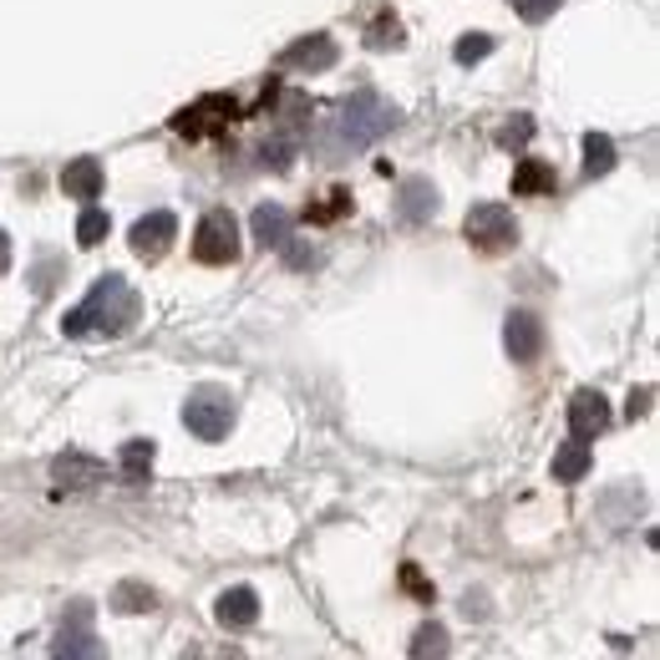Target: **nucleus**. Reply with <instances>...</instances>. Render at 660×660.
Here are the masks:
<instances>
[{"instance_id": "f257e3e1", "label": "nucleus", "mask_w": 660, "mask_h": 660, "mask_svg": "<svg viewBox=\"0 0 660 660\" xmlns=\"http://www.w3.org/2000/svg\"><path fill=\"white\" fill-rule=\"evenodd\" d=\"M137 295H132V285L122 275H103L97 285L87 290V300L61 321V331L67 336H122V331H132V321H137Z\"/></svg>"}, {"instance_id": "f03ea898", "label": "nucleus", "mask_w": 660, "mask_h": 660, "mask_svg": "<svg viewBox=\"0 0 660 660\" xmlns=\"http://www.w3.org/2000/svg\"><path fill=\"white\" fill-rule=\"evenodd\" d=\"M396 122H401V112H396L392 103H382V97H371V92H361V97H346L336 112V137L346 147H371L382 132H392Z\"/></svg>"}, {"instance_id": "7ed1b4c3", "label": "nucleus", "mask_w": 660, "mask_h": 660, "mask_svg": "<svg viewBox=\"0 0 660 660\" xmlns=\"http://www.w3.org/2000/svg\"><path fill=\"white\" fill-rule=\"evenodd\" d=\"M235 417H239V407L224 386H199V392L183 401V427H189L199 442H224L229 427H235Z\"/></svg>"}, {"instance_id": "20e7f679", "label": "nucleus", "mask_w": 660, "mask_h": 660, "mask_svg": "<svg viewBox=\"0 0 660 660\" xmlns=\"http://www.w3.org/2000/svg\"><path fill=\"white\" fill-rule=\"evenodd\" d=\"M239 219L229 208H208L193 229V260L199 264H235L239 260Z\"/></svg>"}, {"instance_id": "39448f33", "label": "nucleus", "mask_w": 660, "mask_h": 660, "mask_svg": "<svg viewBox=\"0 0 660 660\" xmlns=\"http://www.w3.org/2000/svg\"><path fill=\"white\" fill-rule=\"evenodd\" d=\"M463 235H468L472 250L503 254V250H514V244H518V224H514V214H508L503 204H478V208H468Z\"/></svg>"}, {"instance_id": "423d86ee", "label": "nucleus", "mask_w": 660, "mask_h": 660, "mask_svg": "<svg viewBox=\"0 0 660 660\" xmlns=\"http://www.w3.org/2000/svg\"><path fill=\"white\" fill-rule=\"evenodd\" d=\"M51 660H107V646L92 635V604L76 600L67 615H61V635L51 646Z\"/></svg>"}, {"instance_id": "0eeeda50", "label": "nucleus", "mask_w": 660, "mask_h": 660, "mask_svg": "<svg viewBox=\"0 0 660 660\" xmlns=\"http://www.w3.org/2000/svg\"><path fill=\"white\" fill-rule=\"evenodd\" d=\"M239 118L235 97H204V103L183 107V112H173V122L168 128L183 132V137H214L219 128H229V122Z\"/></svg>"}, {"instance_id": "6e6552de", "label": "nucleus", "mask_w": 660, "mask_h": 660, "mask_svg": "<svg viewBox=\"0 0 660 660\" xmlns=\"http://www.w3.org/2000/svg\"><path fill=\"white\" fill-rule=\"evenodd\" d=\"M173 239H178V219L168 208H153V214H143V219L132 224L128 244L137 260H163V254L173 250Z\"/></svg>"}, {"instance_id": "1a4fd4ad", "label": "nucleus", "mask_w": 660, "mask_h": 660, "mask_svg": "<svg viewBox=\"0 0 660 660\" xmlns=\"http://www.w3.org/2000/svg\"><path fill=\"white\" fill-rule=\"evenodd\" d=\"M503 346H508V356H514L518 367L539 361L543 356V321L533 310H514V315L503 321Z\"/></svg>"}, {"instance_id": "9d476101", "label": "nucleus", "mask_w": 660, "mask_h": 660, "mask_svg": "<svg viewBox=\"0 0 660 660\" xmlns=\"http://www.w3.org/2000/svg\"><path fill=\"white\" fill-rule=\"evenodd\" d=\"M610 427V401H604L595 386H585V392L569 396V437L579 442H595Z\"/></svg>"}, {"instance_id": "9b49d317", "label": "nucleus", "mask_w": 660, "mask_h": 660, "mask_svg": "<svg viewBox=\"0 0 660 660\" xmlns=\"http://www.w3.org/2000/svg\"><path fill=\"white\" fill-rule=\"evenodd\" d=\"M214 620H219L224 631H250L254 620H260V595L250 585L224 589L219 600H214Z\"/></svg>"}, {"instance_id": "f8f14e48", "label": "nucleus", "mask_w": 660, "mask_h": 660, "mask_svg": "<svg viewBox=\"0 0 660 660\" xmlns=\"http://www.w3.org/2000/svg\"><path fill=\"white\" fill-rule=\"evenodd\" d=\"M51 478H57V488L87 493V488H97L107 478V468L97 463V457H87V453H61L57 463H51Z\"/></svg>"}, {"instance_id": "ddd939ff", "label": "nucleus", "mask_w": 660, "mask_h": 660, "mask_svg": "<svg viewBox=\"0 0 660 660\" xmlns=\"http://www.w3.org/2000/svg\"><path fill=\"white\" fill-rule=\"evenodd\" d=\"M336 41L325 36V31H315V36H305V41H295L290 51H285V67H295V72H325V67H336Z\"/></svg>"}, {"instance_id": "4468645a", "label": "nucleus", "mask_w": 660, "mask_h": 660, "mask_svg": "<svg viewBox=\"0 0 660 660\" xmlns=\"http://www.w3.org/2000/svg\"><path fill=\"white\" fill-rule=\"evenodd\" d=\"M61 193L92 204V199L103 193V163H97V158H72L67 168H61Z\"/></svg>"}, {"instance_id": "2eb2a0df", "label": "nucleus", "mask_w": 660, "mask_h": 660, "mask_svg": "<svg viewBox=\"0 0 660 660\" xmlns=\"http://www.w3.org/2000/svg\"><path fill=\"white\" fill-rule=\"evenodd\" d=\"M250 229H254V244L279 250V244L290 239V214H285L279 204H260V208H254V219H250Z\"/></svg>"}, {"instance_id": "dca6fc26", "label": "nucleus", "mask_w": 660, "mask_h": 660, "mask_svg": "<svg viewBox=\"0 0 660 660\" xmlns=\"http://www.w3.org/2000/svg\"><path fill=\"white\" fill-rule=\"evenodd\" d=\"M396 214L407 224H422L437 214V189L427 183V178H411V183H401V204H396Z\"/></svg>"}, {"instance_id": "f3484780", "label": "nucleus", "mask_w": 660, "mask_h": 660, "mask_svg": "<svg viewBox=\"0 0 660 660\" xmlns=\"http://www.w3.org/2000/svg\"><path fill=\"white\" fill-rule=\"evenodd\" d=\"M153 457H158V442L153 437H132L122 442V453H118V468L128 483H143L147 472H153Z\"/></svg>"}, {"instance_id": "a211bd4d", "label": "nucleus", "mask_w": 660, "mask_h": 660, "mask_svg": "<svg viewBox=\"0 0 660 660\" xmlns=\"http://www.w3.org/2000/svg\"><path fill=\"white\" fill-rule=\"evenodd\" d=\"M447 656H453V635H447V625H437V620L417 625V635H411V660H447Z\"/></svg>"}, {"instance_id": "6ab92c4d", "label": "nucleus", "mask_w": 660, "mask_h": 660, "mask_svg": "<svg viewBox=\"0 0 660 660\" xmlns=\"http://www.w3.org/2000/svg\"><path fill=\"white\" fill-rule=\"evenodd\" d=\"M554 163H543V158H524L518 163V173H514V193H524V199H533V193H554Z\"/></svg>"}, {"instance_id": "aec40b11", "label": "nucleus", "mask_w": 660, "mask_h": 660, "mask_svg": "<svg viewBox=\"0 0 660 660\" xmlns=\"http://www.w3.org/2000/svg\"><path fill=\"white\" fill-rule=\"evenodd\" d=\"M589 472V442H579V437H569L564 447L554 453V478L559 483H579Z\"/></svg>"}, {"instance_id": "412c9836", "label": "nucleus", "mask_w": 660, "mask_h": 660, "mask_svg": "<svg viewBox=\"0 0 660 660\" xmlns=\"http://www.w3.org/2000/svg\"><path fill=\"white\" fill-rule=\"evenodd\" d=\"M153 604H158V595L147 585H137V579H122V585L112 589V610H118V615H143Z\"/></svg>"}, {"instance_id": "4be33fe9", "label": "nucleus", "mask_w": 660, "mask_h": 660, "mask_svg": "<svg viewBox=\"0 0 660 660\" xmlns=\"http://www.w3.org/2000/svg\"><path fill=\"white\" fill-rule=\"evenodd\" d=\"M107 229H112L107 208L87 204V208H82V219H76V244H82V250H97V244L107 239Z\"/></svg>"}, {"instance_id": "5701e85b", "label": "nucleus", "mask_w": 660, "mask_h": 660, "mask_svg": "<svg viewBox=\"0 0 660 660\" xmlns=\"http://www.w3.org/2000/svg\"><path fill=\"white\" fill-rule=\"evenodd\" d=\"M610 168H615V143H610L604 132H589V137H585V173L604 178Z\"/></svg>"}, {"instance_id": "b1692460", "label": "nucleus", "mask_w": 660, "mask_h": 660, "mask_svg": "<svg viewBox=\"0 0 660 660\" xmlns=\"http://www.w3.org/2000/svg\"><path fill=\"white\" fill-rule=\"evenodd\" d=\"M290 158H295V137L290 132H275V137H264V147H260V163L264 168H290Z\"/></svg>"}, {"instance_id": "393cba45", "label": "nucleus", "mask_w": 660, "mask_h": 660, "mask_svg": "<svg viewBox=\"0 0 660 660\" xmlns=\"http://www.w3.org/2000/svg\"><path fill=\"white\" fill-rule=\"evenodd\" d=\"M488 51H493V36H483V31H472V36H463V41L453 46V57L463 61V67H472V61H483Z\"/></svg>"}, {"instance_id": "a878e982", "label": "nucleus", "mask_w": 660, "mask_h": 660, "mask_svg": "<svg viewBox=\"0 0 660 660\" xmlns=\"http://www.w3.org/2000/svg\"><path fill=\"white\" fill-rule=\"evenodd\" d=\"M401 41V26H396V15H376V26L367 31V46H396Z\"/></svg>"}, {"instance_id": "bb28decb", "label": "nucleus", "mask_w": 660, "mask_h": 660, "mask_svg": "<svg viewBox=\"0 0 660 660\" xmlns=\"http://www.w3.org/2000/svg\"><path fill=\"white\" fill-rule=\"evenodd\" d=\"M508 5H514L524 21H549V15H554L564 0H508Z\"/></svg>"}, {"instance_id": "cd10ccee", "label": "nucleus", "mask_w": 660, "mask_h": 660, "mask_svg": "<svg viewBox=\"0 0 660 660\" xmlns=\"http://www.w3.org/2000/svg\"><path fill=\"white\" fill-rule=\"evenodd\" d=\"M528 132H533V122H528V118H514L508 128L499 132V143H503V147H524V143H528Z\"/></svg>"}, {"instance_id": "c85d7f7f", "label": "nucleus", "mask_w": 660, "mask_h": 660, "mask_svg": "<svg viewBox=\"0 0 660 660\" xmlns=\"http://www.w3.org/2000/svg\"><path fill=\"white\" fill-rule=\"evenodd\" d=\"M279 250H285V260H290L295 269H310V264H315V250H305V244H295V239H285Z\"/></svg>"}, {"instance_id": "c756f323", "label": "nucleus", "mask_w": 660, "mask_h": 660, "mask_svg": "<svg viewBox=\"0 0 660 660\" xmlns=\"http://www.w3.org/2000/svg\"><path fill=\"white\" fill-rule=\"evenodd\" d=\"M340 208H351V199H346V193H331V204H321V208H310L305 219H315V224H321V219H336Z\"/></svg>"}, {"instance_id": "7c9ffc66", "label": "nucleus", "mask_w": 660, "mask_h": 660, "mask_svg": "<svg viewBox=\"0 0 660 660\" xmlns=\"http://www.w3.org/2000/svg\"><path fill=\"white\" fill-rule=\"evenodd\" d=\"M401 585H407L411 595H422V600H432V589H427V579H422V574H417V569H411V564H407V569H401Z\"/></svg>"}, {"instance_id": "2f4dec72", "label": "nucleus", "mask_w": 660, "mask_h": 660, "mask_svg": "<svg viewBox=\"0 0 660 660\" xmlns=\"http://www.w3.org/2000/svg\"><path fill=\"white\" fill-rule=\"evenodd\" d=\"M625 411H631V417H646V411H650V386L631 392V407H625Z\"/></svg>"}, {"instance_id": "473e14b6", "label": "nucleus", "mask_w": 660, "mask_h": 660, "mask_svg": "<svg viewBox=\"0 0 660 660\" xmlns=\"http://www.w3.org/2000/svg\"><path fill=\"white\" fill-rule=\"evenodd\" d=\"M5 269H11V235L0 229V275H5Z\"/></svg>"}]
</instances>
